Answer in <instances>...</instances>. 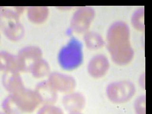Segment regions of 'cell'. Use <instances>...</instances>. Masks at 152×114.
Returning <instances> with one entry per match:
<instances>
[{
    "instance_id": "cell-4",
    "label": "cell",
    "mask_w": 152,
    "mask_h": 114,
    "mask_svg": "<svg viewBox=\"0 0 152 114\" xmlns=\"http://www.w3.org/2000/svg\"><path fill=\"white\" fill-rule=\"evenodd\" d=\"M132 24L135 28L140 31H144V9H140L135 12L132 17Z\"/></svg>"
},
{
    "instance_id": "cell-3",
    "label": "cell",
    "mask_w": 152,
    "mask_h": 114,
    "mask_svg": "<svg viewBox=\"0 0 152 114\" xmlns=\"http://www.w3.org/2000/svg\"><path fill=\"white\" fill-rule=\"evenodd\" d=\"M135 93V88L129 81H121L109 86L108 95L113 102L121 103L127 101Z\"/></svg>"
},
{
    "instance_id": "cell-1",
    "label": "cell",
    "mask_w": 152,
    "mask_h": 114,
    "mask_svg": "<svg viewBox=\"0 0 152 114\" xmlns=\"http://www.w3.org/2000/svg\"><path fill=\"white\" fill-rule=\"evenodd\" d=\"M129 37V28L126 24L121 21L114 24L108 31V50L116 64L126 65L133 58L134 51L131 47Z\"/></svg>"
},
{
    "instance_id": "cell-2",
    "label": "cell",
    "mask_w": 152,
    "mask_h": 114,
    "mask_svg": "<svg viewBox=\"0 0 152 114\" xmlns=\"http://www.w3.org/2000/svg\"><path fill=\"white\" fill-rule=\"evenodd\" d=\"M82 60V44L74 38H72L67 45L62 48L58 55L59 64L66 70L77 68Z\"/></svg>"
},
{
    "instance_id": "cell-5",
    "label": "cell",
    "mask_w": 152,
    "mask_h": 114,
    "mask_svg": "<svg viewBox=\"0 0 152 114\" xmlns=\"http://www.w3.org/2000/svg\"><path fill=\"white\" fill-rule=\"evenodd\" d=\"M145 96H142L140 97L135 102V109L137 113H142V111H143L144 113H145Z\"/></svg>"
}]
</instances>
